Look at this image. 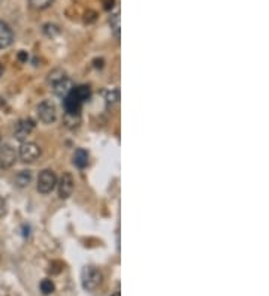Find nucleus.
I'll return each mask as SVG.
<instances>
[{"label": "nucleus", "instance_id": "1", "mask_svg": "<svg viewBox=\"0 0 269 296\" xmlns=\"http://www.w3.org/2000/svg\"><path fill=\"white\" fill-rule=\"evenodd\" d=\"M90 99V88L85 85L77 87L74 88L66 97H65V108H66V114L71 115H79L81 107L84 102H87Z\"/></svg>", "mask_w": 269, "mask_h": 296}, {"label": "nucleus", "instance_id": "15", "mask_svg": "<svg viewBox=\"0 0 269 296\" xmlns=\"http://www.w3.org/2000/svg\"><path fill=\"white\" fill-rule=\"evenodd\" d=\"M111 29H113L115 37L120 39V14L118 12L111 17Z\"/></svg>", "mask_w": 269, "mask_h": 296}, {"label": "nucleus", "instance_id": "16", "mask_svg": "<svg viewBox=\"0 0 269 296\" xmlns=\"http://www.w3.org/2000/svg\"><path fill=\"white\" fill-rule=\"evenodd\" d=\"M43 33L48 35V36H56V35L60 33V30H59V27L56 24H45L43 26Z\"/></svg>", "mask_w": 269, "mask_h": 296}, {"label": "nucleus", "instance_id": "18", "mask_svg": "<svg viewBox=\"0 0 269 296\" xmlns=\"http://www.w3.org/2000/svg\"><path fill=\"white\" fill-rule=\"evenodd\" d=\"M96 17H97V14H96L94 11H87V12L84 14V21H85V23H93V21L96 20Z\"/></svg>", "mask_w": 269, "mask_h": 296}, {"label": "nucleus", "instance_id": "10", "mask_svg": "<svg viewBox=\"0 0 269 296\" xmlns=\"http://www.w3.org/2000/svg\"><path fill=\"white\" fill-rule=\"evenodd\" d=\"M12 40H14L12 29L6 23L0 21V49L8 48L12 43Z\"/></svg>", "mask_w": 269, "mask_h": 296}, {"label": "nucleus", "instance_id": "14", "mask_svg": "<svg viewBox=\"0 0 269 296\" xmlns=\"http://www.w3.org/2000/svg\"><path fill=\"white\" fill-rule=\"evenodd\" d=\"M39 287H40V292H42L43 295H51V293L54 292V289H56L54 283H52L51 280H48V278L42 280L40 284H39Z\"/></svg>", "mask_w": 269, "mask_h": 296}, {"label": "nucleus", "instance_id": "17", "mask_svg": "<svg viewBox=\"0 0 269 296\" xmlns=\"http://www.w3.org/2000/svg\"><path fill=\"white\" fill-rule=\"evenodd\" d=\"M118 90H114V91H111V93H108V96H106V102H108V105H113V104H117L118 102Z\"/></svg>", "mask_w": 269, "mask_h": 296}, {"label": "nucleus", "instance_id": "13", "mask_svg": "<svg viewBox=\"0 0 269 296\" xmlns=\"http://www.w3.org/2000/svg\"><path fill=\"white\" fill-rule=\"evenodd\" d=\"M54 3V0H29V5L30 8L36 9V11H42L49 8Z\"/></svg>", "mask_w": 269, "mask_h": 296}, {"label": "nucleus", "instance_id": "7", "mask_svg": "<svg viewBox=\"0 0 269 296\" xmlns=\"http://www.w3.org/2000/svg\"><path fill=\"white\" fill-rule=\"evenodd\" d=\"M74 177L69 172H65L60 178V181H57V187H59V196L62 199H68V197L72 194L74 191Z\"/></svg>", "mask_w": 269, "mask_h": 296}, {"label": "nucleus", "instance_id": "23", "mask_svg": "<svg viewBox=\"0 0 269 296\" xmlns=\"http://www.w3.org/2000/svg\"><path fill=\"white\" fill-rule=\"evenodd\" d=\"M113 296H120V292H115V293H114Z\"/></svg>", "mask_w": 269, "mask_h": 296}, {"label": "nucleus", "instance_id": "11", "mask_svg": "<svg viewBox=\"0 0 269 296\" xmlns=\"http://www.w3.org/2000/svg\"><path fill=\"white\" fill-rule=\"evenodd\" d=\"M74 163L75 166H78L79 169L85 168L88 165V153L84 150V148H78L75 151V156H74Z\"/></svg>", "mask_w": 269, "mask_h": 296}, {"label": "nucleus", "instance_id": "9", "mask_svg": "<svg viewBox=\"0 0 269 296\" xmlns=\"http://www.w3.org/2000/svg\"><path fill=\"white\" fill-rule=\"evenodd\" d=\"M52 87H54V93H56L59 97H63V99H65V97L74 90V82H72L71 78L63 76V78L59 79L57 82H54Z\"/></svg>", "mask_w": 269, "mask_h": 296}, {"label": "nucleus", "instance_id": "19", "mask_svg": "<svg viewBox=\"0 0 269 296\" xmlns=\"http://www.w3.org/2000/svg\"><path fill=\"white\" fill-rule=\"evenodd\" d=\"M102 3H103V8H105L106 11H110V9L114 8L115 0H102Z\"/></svg>", "mask_w": 269, "mask_h": 296}, {"label": "nucleus", "instance_id": "4", "mask_svg": "<svg viewBox=\"0 0 269 296\" xmlns=\"http://www.w3.org/2000/svg\"><path fill=\"white\" fill-rule=\"evenodd\" d=\"M102 283V274L94 266H87L82 271V287L85 290H96Z\"/></svg>", "mask_w": 269, "mask_h": 296}, {"label": "nucleus", "instance_id": "8", "mask_svg": "<svg viewBox=\"0 0 269 296\" xmlns=\"http://www.w3.org/2000/svg\"><path fill=\"white\" fill-rule=\"evenodd\" d=\"M35 130V121L27 118V120H20L17 124H15V129H14V136L18 139V141H24L32 132Z\"/></svg>", "mask_w": 269, "mask_h": 296}, {"label": "nucleus", "instance_id": "3", "mask_svg": "<svg viewBox=\"0 0 269 296\" xmlns=\"http://www.w3.org/2000/svg\"><path fill=\"white\" fill-rule=\"evenodd\" d=\"M18 154H20V159L24 163H32V162H35L40 157L42 150L36 142H23L21 147H20Z\"/></svg>", "mask_w": 269, "mask_h": 296}, {"label": "nucleus", "instance_id": "20", "mask_svg": "<svg viewBox=\"0 0 269 296\" xmlns=\"http://www.w3.org/2000/svg\"><path fill=\"white\" fill-rule=\"evenodd\" d=\"M6 214V202L2 196H0V217H3Z\"/></svg>", "mask_w": 269, "mask_h": 296}, {"label": "nucleus", "instance_id": "22", "mask_svg": "<svg viewBox=\"0 0 269 296\" xmlns=\"http://www.w3.org/2000/svg\"><path fill=\"white\" fill-rule=\"evenodd\" d=\"M2 75H3V65L0 63V76H2Z\"/></svg>", "mask_w": 269, "mask_h": 296}, {"label": "nucleus", "instance_id": "2", "mask_svg": "<svg viewBox=\"0 0 269 296\" xmlns=\"http://www.w3.org/2000/svg\"><path fill=\"white\" fill-rule=\"evenodd\" d=\"M56 187H57V177L52 171L45 169L39 174V177H38V191L39 193L48 194Z\"/></svg>", "mask_w": 269, "mask_h": 296}, {"label": "nucleus", "instance_id": "12", "mask_svg": "<svg viewBox=\"0 0 269 296\" xmlns=\"http://www.w3.org/2000/svg\"><path fill=\"white\" fill-rule=\"evenodd\" d=\"M32 181V172L30 171H20L15 178H14V183L17 187L23 188V187H27Z\"/></svg>", "mask_w": 269, "mask_h": 296}, {"label": "nucleus", "instance_id": "5", "mask_svg": "<svg viewBox=\"0 0 269 296\" xmlns=\"http://www.w3.org/2000/svg\"><path fill=\"white\" fill-rule=\"evenodd\" d=\"M38 117L43 124H51L56 121L57 117V111H56V105H54L51 101H43L39 104L38 107Z\"/></svg>", "mask_w": 269, "mask_h": 296}, {"label": "nucleus", "instance_id": "6", "mask_svg": "<svg viewBox=\"0 0 269 296\" xmlns=\"http://www.w3.org/2000/svg\"><path fill=\"white\" fill-rule=\"evenodd\" d=\"M17 162V151L8 144H0V166L9 169Z\"/></svg>", "mask_w": 269, "mask_h": 296}, {"label": "nucleus", "instance_id": "21", "mask_svg": "<svg viewBox=\"0 0 269 296\" xmlns=\"http://www.w3.org/2000/svg\"><path fill=\"white\" fill-rule=\"evenodd\" d=\"M27 59H29V56H27L26 51H20V53H18V60H20V62H27Z\"/></svg>", "mask_w": 269, "mask_h": 296}]
</instances>
